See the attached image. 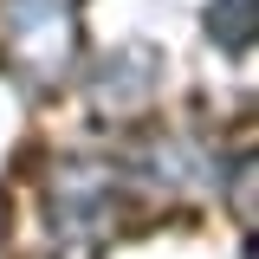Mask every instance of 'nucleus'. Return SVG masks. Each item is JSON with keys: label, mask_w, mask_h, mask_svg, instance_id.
Returning a JSON list of instances; mask_svg holds the SVG:
<instances>
[{"label": "nucleus", "mask_w": 259, "mask_h": 259, "mask_svg": "<svg viewBox=\"0 0 259 259\" xmlns=\"http://www.w3.org/2000/svg\"><path fill=\"white\" fill-rule=\"evenodd\" d=\"M207 32L221 39V46H246L253 39V0H214V13H207Z\"/></svg>", "instance_id": "f03ea898"}, {"label": "nucleus", "mask_w": 259, "mask_h": 259, "mask_svg": "<svg viewBox=\"0 0 259 259\" xmlns=\"http://www.w3.org/2000/svg\"><path fill=\"white\" fill-rule=\"evenodd\" d=\"M0 46L32 84H52L71 65V52H78L71 0H7L0 7Z\"/></svg>", "instance_id": "f257e3e1"}]
</instances>
